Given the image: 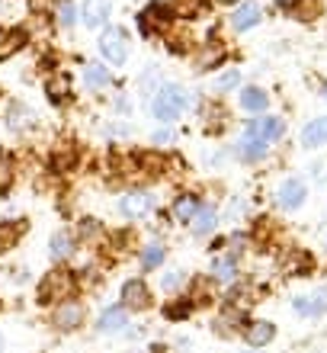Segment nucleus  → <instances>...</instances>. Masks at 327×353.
I'll list each match as a JSON object with an SVG mask.
<instances>
[{
    "label": "nucleus",
    "instance_id": "obj_1",
    "mask_svg": "<svg viewBox=\"0 0 327 353\" xmlns=\"http://www.w3.org/2000/svg\"><path fill=\"white\" fill-rule=\"evenodd\" d=\"M74 289H77L74 270L55 267L45 279H42V283H39V302H42V305H58V302H67V299L74 296Z\"/></svg>",
    "mask_w": 327,
    "mask_h": 353
},
{
    "label": "nucleus",
    "instance_id": "obj_2",
    "mask_svg": "<svg viewBox=\"0 0 327 353\" xmlns=\"http://www.w3.org/2000/svg\"><path fill=\"white\" fill-rule=\"evenodd\" d=\"M183 110H187V90L177 84H160L151 100V116L158 122H177Z\"/></svg>",
    "mask_w": 327,
    "mask_h": 353
},
{
    "label": "nucleus",
    "instance_id": "obj_3",
    "mask_svg": "<svg viewBox=\"0 0 327 353\" xmlns=\"http://www.w3.org/2000/svg\"><path fill=\"white\" fill-rule=\"evenodd\" d=\"M100 55L109 58L112 65H125V58H129V32L122 26L103 29V36H100Z\"/></svg>",
    "mask_w": 327,
    "mask_h": 353
},
{
    "label": "nucleus",
    "instance_id": "obj_4",
    "mask_svg": "<svg viewBox=\"0 0 327 353\" xmlns=\"http://www.w3.org/2000/svg\"><path fill=\"white\" fill-rule=\"evenodd\" d=\"M84 318H87V308L81 302H74V299H67V302H58L55 312H52V327L61 331V334H71V331H77L84 325Z\"/></svg>",
    "mask_w": 327,
    "mask_h": 353
},
{
    "label": "nucleus",
    "instance_id": "obj_5",
    "mask_svg": "<svg viewBox=\"0 0 327 353\" xmlns=\"http://www.w3.org/2000/svg\"><path fill=\"white\" fill-rule=\"evenodd\" d=\"M119 296H122V308L125 312H145V308H151V289L145 279H125Z\"/></svg>",
    "mask_w": 327,
    "mask_h": 353
},
{
    "label": "nucleus",
    "instance_id": "obj_6",
    "mask_svg": "<svg viewBox=\"0 0 327 353\" xmlns=\"http://www.w3.org/2000/svg\"><path fill=\"white\" fill-rule=\"evenodd\" d=\"M247 135H257V139H263L266 145H273V141L282 139V132H286V122L279 119V116H260V119H251L247 122Z\"/></svg>",
    "mask_w": 327,
    "mask_h": 353
},
{
    "label": "nucleus",
    "instance_id": "obj_7",
    "mask_svg": "<svg viewBox=\"0 0 327 353\" xmlns=\"http://www.w3.org/2000/svg\"><path fill=\"white\" fill-rule=\"evenodd\" d=\"M305 196H308L305 183H302L299 176H292V180H286V183L276 190V203H279V209H286V212H295V209L305 205Z\"/></svg>",
    "mask_w": 327,
    "mask_h": 353
},
{
    "label": "nucleus",
    "instance_id": "obj_8",
    "mask_svg": "<svg viewBox=\"0 0 327 353\" xmlns=\"http://www.w3.org/2000/svg\"><path fill=\"white\" fill-rule=\"evenodd\" d=\"M151 205H154V196L151 193H145V190H129V193L119 199V212L125 215V219H141Z\"/></svg>",
    "mask_w": 327,
    "mask_h": 353
},
{
    "label": "nucleus",
    "instance_id": "obj_9",
    "mask_svg": "<svg viewBox=\"0 0 327 353\" xmlns=\"http://www.w3.org/2000/svg\"><path fill=\"white\" fill-rule=\"evenodd\" d=\"M292 305H295V312H299V315H305V318L327 315V286H321L318 292H311V296H299Z\"/></svg>",
    "mask_w": 327,
    "mask_h": 353
},
{
    "label": "nucleus",
    "instance_id": "obj_10",
    "mask_svg": "<svg viewBox=\"0 0 327 353\" xmlns=\"http://www.w3.org/2000/svg\"><path fill=\"white\" fill-rule=\"evenodd\" d=\"M125 325H129V312L122 305L103 308V315L96 318V331L100 334H119V331H125Z\"/></svg>",
    "mask_w": 327,
    "mask_h": 353
},
{
    "label": "nucleus",
    "instance_id": "obj_11",
    "mask_svg": "<svg viewBox=\"0 0 327 353\" xmlns=\"http://www.w3.org/2000/svg\"><path fill=\"white\" fill-rule=\"evenodd\" d=\"M273 337H276V325H273V321H251V325L244 327V341H247L253 350L273 344Z\"/></svg>",
    "mask_w": 327,
    "mask_h": 353
},
{
    "label": "nucleus",
    "instance_id": "obj_12",
    "mask_svg": "<svg viewBox=\"0 0 327 353\" xmlns=\"http://www.w3.org/2000/svg\"><path fill=\"white\" fill-rule=\"evenodd\" d=\"M45 97L52 106H65L71 100V77L67 74H52L45 81Z\"/></svg>",
    "mask_w": 327,
    "mask_h": 353
},
{
    "label": "nucleus",
    "instance_id": "obj_13",
    "mask_svg": "<svg viewBox=\"0 0 327 353\" xmlns=\"http://www.w3.org/2000/svg\"><path fill=\"white\" fill-rule=\"evenodd\" d=\"M32 122H36V112L29 110L26 103H19V100H13L7 106V125L13 132H23V129H32Z\"/></svg>",
    "mask_w": 327,
    "mask_h": 353
},
{
    "label": "nucleus",
    "instance_id": "obj_14",
    "mask_svg": "<svg viewBox=\"0 0 327 353\" xmlns=\"http://www.w3.org/2000/svg\"><path fill=\"white\" fill-rule=\"evenodd\" d=\"M263 19V10L257 7V3H244V7H238L231 13V29H238V32H247V29H253L257 23Z\"/></svg>",
    "mask_w": 327,
    "mask_h": 353
},
{
    "label": "nucleus",
    "instance_id": "obj_15",
    "mask_svg": "<svg viewBox=\"0 0 327 353\" xmlns=\"http://www.w3.org/2000/svg\"><path fill=\"white\" fill-rule=\"evenodd\" d=\"M199 196H193V193H180L177 199H173V205H170V215H173V222H183L187 225L193 215L199 212Z\"/></svg>",
    "mask_w": 327,
    "mask_h": 353
},
{
    "label": "nucleus",
    "instance_id": "obj_16",
    "mask_svg": "<svg viewBox=\"0 0 327 353\" xmlns=\"http://www.w3.org/2000/svg\"><path fill=\"white\" fill-rule=\"evenodd\" d=\"M302 145H305V148H321V145H327V116L311 119L308 125L302 129Z\"/></svg>",
    "mask_w": 327,
    "mask_h": 353
},
{
    "label": "nucleus",
    "instance_id": "obj_17",
    "mask_svg": "<svg viewBox=\"0 0 327 353\" xmlns=\"http://www.w3.org/2000/svg\"><path fill=\"white\" fill-rule=\"evenodd\" d=\"M71 254H74V234L71 232H55L52 234V241H48V257L61 263V261H67Z\"/></svg>",
    "mask_w": 327,
    "mask_h": 353
},
{
    "label": "nucleus",
    "instance_id": "obj_18",
    "mask_svg": "<svg viewBox=\"0 0 327 353\" xmlns=\"http://www.w3.org/2000/svg\"><path fill=\"white\" fill-rule=\"evenodd\" d=\"M109 10H112L109 0H87L84 3V23L90 29H100L106 19H109Z\"/></svg>",
    "mask_w": 327,
    "mask_h": 353
},
{
    "label": "nucleus",
    "instance_id": "obj_19",
    "mask_svg": "<svg viewBox=\"0 0 327 353\" xmlns=\"http://www.w3.org/2000/svg\"><path fill=\"white\" fill-rule=\"evenodd\" d=\"M212 283H222V286L238 283V261L234 257H215V263H212Z\"/></svg>",
    "mask_w": 327,
    "mask_h": 353
},
{
    "label": "nucleus",
    "instance_id": "obj_20",
    "mask_svg": "<svg viewBox=\"0 0 327 353\" xmlns=\"http://www.w3.org/2000/svg\"><path fill=\"white\" fill-rule=\"evenodd\" d=\"M266 151H270V145L263 139H257V135H247V132H244V139L238 141V154H241L244 161H260Z\"/></svg>",
    "mask_w": 327,
    "mask_h": 353
},
{
    "label": "nucleus",
    "instance_id": "obj_21",
    "mask_svg": "<svg viewBox=\"0 0 327 353\" xmlns=\"http://www.w3.org/2000/svg\"><path fill=\"white\" fill-rule=\"evenodd\" d=\"M189 228H193V234H212V228H215V209L212 205H199V212L189 219Z\"/></svg>",
    "mask_w": 327,
    "mask_h": 353
},
{
    "label": "nucleus",
    "instance_id": "obj_22",
    "mask_svg": "<svg viewBox=\"0 0 327 353\" xmlns=\"http://www.w3.org/2000/svg\"><path fill=\"white\" fill-rule=\"evenodd\" d=\"M266 103H270V93L260 90V87H244L241 90V106L247 112H263Z\"/></svg>",
    "mask_w": 327,
    "mask_h": 353
},
{
    "label": "nucleus",
    "instance_id": "obj_23",
    "mask_svg": "<svg viewBox=\"0 0 327 353\" xmlns=\"http://www.w3.org/2000/svg\"><path fill=\"white\" fill-rule=\"evenodd\" d=\"M84 81L90 90H106V87L112 84V74H109V68H103V65H87Z\"/></svg>",
    "mask_w": 327,
    "mask_h": 353
},
{
    "label": "nucleus",
    "instance_id": "obj_24",
    "mask_svg": "<svg viewBox=\"0 0 327 353\" xmlns=\"http://www.w3.org/2000/svg\"><path fill=\"white\" fill-rule=\"evenodd\" d=\"M189 305L196 308V305H212V302H215V299H212V279H196V283H193V292H189V299H187Z\"/></svg>",
    "mask_w": 327,
    "mask_h": 353
},
{
    "label": "nucleus",
    "instance_id": "obj_25",
    "mask_svg": "<svg viewBox=\"0 0 327 353\" xmlns=\"http://www.w3.org/2000/svg\"><path fill=\"white\" fill-rule=\"evenodd\" d=\"M164 254H167V248H164V244H148V248H145V251H141V270H145V273H151V270H158L160 263H164Z\"/></svg>",
    "mask_w": 327,
    "mask_h": 353
},
{
    "label": "nucleus",
    "instance_id": "obj_26",
    "mask_svg": "<svg viewBox=\"0 0 327 353\" xmlns=\"http://www.w3.org/2000/svg\"><path fill=\"white\" fill-rule=\"evenodd\" d=\"M26 232V222H3L0 225V251H10V248H17L19 234Z\"/></svg>",
    "mask_w": 327,
    "mask_h": 353
},
{
    "label": "nucleus",
    "instance_id": "obj_27",
    "mask_svg": "<svg viewBox=\"0 0 327 353\" xmlns=\"http://www.w3.org/2000/svg\"><path fill=\"white\" fill-rule=\"evenodd\" d=\"M173 17H183V19H193L202 13V0H173Z\"/></svg>",
    "mask_w": 327,
    "mask_h": 353
},
{
    "label": "nucleus",
    "instance_id": "obj_28",
    "mask_svg": "<svg viewBox=\"0 0 327 353\" xmlns=\"http://www.w3.org/2000/svg\"><path fill=\"white\" fill-rule=\"evenodd\" d=\"M189 312H193V305H189L187 299H177V302H170V305L164 308V318H167V321H187Z\"/></svg>",
    "mask_w": 327,
    "mask_h": 353
},
{
    "label": "nucleus",
    "instance_id": "obj_29",
    "mask_svg": "<svg viewBox=\"0 0 327 353\" xmlns=\"http://www.w3.org/2000/svg\"><path fill=\"white\" fill-rule=\"evenodd\" d=\"M23 46H26V36H23V32H10V36L3 39V46H0V61H7V58Z\"/></svg>",
    "mask_w": 327,
    "mask_h": 353
},
{
    "label": "nucleus",
    "instance_id": "obj_30",
    "mask_svg": "<svg viewBox=\"0 0 327 353\" xmlns=\"http://www.w3.org/2000/svg\"><path fill=\"white\" fill-rule=\"evenodd\" d=\"M74 164H77L74 151H55V154H52V168L61 170V174H65V170H74Z\"/></svg>",
    "mask_w": 327,
    "mask_h": 353
},
{
    "label": "nucleus",
    "instance_id": "obj_31",
    "mask_svg": "<svg viewBox=\"0 0 327 353\" xmlns=\"http://www.w3.org/2000/svg\"><path fill=\"white\" fill-rule=\"evenodd\" d=\"M13 164H10V158H3L0 154V196L3 193H10V186H13Z\"/></svg>",
    "mask_w": 327,
    "mask_h": 353
},
{
    "label": "nucleus",
    "instance_id": "obj_32",
    "mask_svg": "<svg viewBox=\"0 0 327 353\" xmlns=\"http://www.w3.org/2000/svg\"><path fill=\"white\" fill-rule=\"evenodd\" d=\"M292 13H295L299 19H315L318 17V0H295Z\"/></svg>",
    "mask_w": 327,
    "mask_h": 353
},
{
    "label": "nucleus",
    "instance_id": "obj_33",
    "mask_svg": "<svg viewBox=\"0 0 327 353\" xmlns=\"http://www.w3.org/2000/svg\"><path fill=\"white\" fill-rule=\"evenodd\" d=\"M141 90L148 93H158L160 90V74H158V68H151L148 65V71H145V74H141Z\"/></svg>",
    "mask_w": 327,
    "mask_h": 353
},
{
    "label": "nucleus",
    "instance_id": "obj_34",
    "mask_svg": "<svg viewBox=\"0 0 327 353\" xmlns=\"http://www.w3.org/2000/svg\"><path fill=\"white\" fill-rule=\"evenodd\" d=\"M238 84H241V74H238V71L231 68V71H224V74L215 81V90H218V93H224V90H234Z\"/></svg>",
    "mask_w": 327,
    "mask_h": 353
},
{
    "label": "nucleus",
    "instance_id": "obj_35",
    "mask_svg": "<svg viewBox=\"0 0 327 353\" xmlns=\"http://www.w3.org/2000/svg\"><path fill=\"white\" fill-rule=\"evenodd\" d=\"M183 270H170V273H164V279H160V286L167 289V292H173V289H180L183 286Z\"/></svg>",
    "mask_w": 327,
    "mask_h": 353
},
{
    "label": "nucleus",
    "instance_id": "obj_36",
    "mask_svg": "<svg viewBox=\"0 0 327 353\" xmlns=\"http://www.w3.org/2000/svg\"><path fill=\"white\" fill-rule=\"evenodd\" d=\"M58 19H61V26H74V23H77V7H74V3H65Z\"/></svg>",
    "mask_w": 327,
    "mask_h": 353
},
{
    "label": "nucleus",
    "instance_id": "obj_37",
    "mask_svg": "<svg viewBox=\"0 0 327 353\" xmlns=\"http://www.w3.org/2000/svg\"><path fill=\"white\" fill-rule=\"evenodd\" d=\"M228 244H231V251L238 254V251H244V244H247V238H244V234H231V238H228Z\"/></svg>",
    "mask_w": 327,
    "mask_h": 353
},
{
    "label": "nucleus",
    "instance_id": "obj_38",
    "mask_svg": "<svg viewBox=\"0 0 327 353\" xmlns=\"http://www.w3.org/2000/svg\"><path fill=\"white\" fill-rule=\"evenodd\" d=\"M154 141H158V145H164V141H170V132H158V135H154Z\"/></svg>",
    "mask_w": 327,
    "mask_h": 353
},
{
    "label": "nucleus",
    "instance_id": "obj_39",
    "mask_svg": "<svg viewBox=\"0 0 327 353\" xmlns=\"http://www.w3.org/2000/svg\"><path fill=\"white\" fill-rule=\"evenodd\" d=\"M276 3H279V7H286V10L295 7V0H276Z\"/></svg>",
    "mask_w": 327,
    "mask_h": 353
},
{
    "label": "nucleus",
    "instance_id": "obj_40",
    "mask_svg": "<svg viewBox=\"0 0 327 353\" xmlns=\"http://www.w3.org/2000/svg\"><path fill=\"white\" fill-rule=\"evenodd\" d=\"M151 3H158V7H167L170 0H151Z\"/></svg>",
    "mask_w": 327,
    "mask_h": 353
},
{
    "label": "nucleus",
    "instance_id": "obj_41",
    "mask_svg": "<svg viewBox=\"0 0 327 353\" xmlns=\"http://www.w3.org/2000/svg\"><path fill=\"white\" fill-rule=\"evenodd\" d=\"M151 353H164V347H151Z\"/></svg>",
    "mask_w": 327,
    "mask_h": 353
},
{
    "label": "nucleus",
    "instance_id": "obj_42",
    "mask_svg": "<svg viewBox=\"0 0 327 353\" xmlns=\"http://www.w3.org/2000/svg\"><path fill=\"white\" fill-rule=\"evenodd\" d=\"M218 3H234V0H218Z\"/></svg>",
    "mask_w": 327,
    "mask_h": 353
},
{
    "label": "nucleus",
    "instance_id": "obj_43",
    "mask_svg": "<svg viewBox=\"0 0 327 353\" xmlns=\"http://www.w3.org/2000/svg\"><path fill=\"white\" fill-rule=\"evenodd\" d=\"M0 353H3V337H0Z\"/></svg>",
    "mask_w": 327,
    "mask_h": 353
},
{
    "label": "nucleus",
    "instance_id": "obj_44",
    "mask_svg": "<svg viewBox=\"0 0 327 353\" xmlns=\"http://www.w3.org/2000/svg\"><path fill=\"white\" fill-rule=\"evenodd\" d=\"M244 353H260V350H244Z\"/></svg>",
    "mask_w": 327,
    "mask_h": 353
},
{
    "label": "nucleus",
    "instance_id": "obj_45",
    "mask_svg": "<svg viewBox=\"0 0 327 353\" xmlns=\"http://www.w3.org/2000/svg\"><path fill=\"white\" fill-rule=\"evenodd\" d=\"M324 100H327V84H324Z\"/></svg>",
    "mask_w": 327,
    "mask_h": 353
}]
</instances>
